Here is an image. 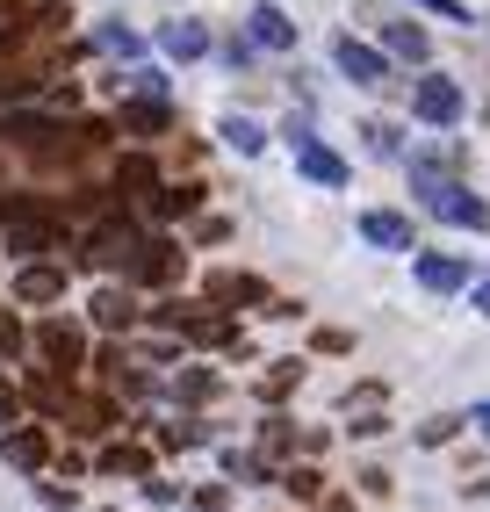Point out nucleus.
Here are the masks:
<instances>
[{
	"instance_id": "f257e3e1",
	"label": "nucleus",
	"mask_w": 490,
	"mask_h": 512,
	"mask_svg": "<svg viewBox=\"0 0 490 512\" xmlns=\"http://www.w3.org/2000/svg\"><path fill=\"white\" fill-rule=\"evenodd\" d=\"M188 275V253L173 246V238H137V253L123 260V282L130 289H173Z\"/></svg>"
},
{
	"instance_id": "f03ea898",
	"label": "nucleus",
	"mask_w": 490,
	"mask_h": 512,
	"mask_svg": "<svg viewBox=\"0 0 490 512\" xmlns=\"http://www.w3.org/2000/svg\"><path fill=\"white\" fill-rule=\"evenodd\" d=\"M29 347H37V361H44V368H58V375L87 368V332H80L73 318H44L37 332H29Z\"/></svg>"
},
{
	"instance_id": "7ed1b4c3",
	"label": "nucleus",
	"mask_w": 490,
	"mask_h": 512,
	"mask_svg": "<svg viewBox=\"0 0 490 512\" xmlns=\"http://www.w3.org/2000/svg\"><path fill=\"white\" fill-rule=\"evenodd\" d=\"M289 145H296V174L303 181H318V188H346V181H354V174H346V159L332 145H318V138H310V123H296V116H289Z\"/></svg>"
},
{
	"instance_id": "20e7f679",
	"label": "nucleus",
	"mask_w": 490,
	"mask_h": 512,
	"mask_svg": "<svg viewBox=\"0 0 490 512\" xmlns=\"http://www.w3.org/2000/svg\"><path fill=\"white\" fill-rule=\"evenodd\" d=\"M109 123L123 130V138H166L173 130V101L166 94H123Z\"/></svg>"
},
{
	"instance_id": "39448f33",
	"label": "nucleus",
	"mask_w": 490,
	"mask_h": 512,
	"mask_svg": "<svg viewBox=\"0 0 490 512\" xmlns=\"http://www.w3.org/2000/svg\"><path fill=\"white\" fill-rule=\"evenodd\" d=\"M462 109H469L462 87L440 80V73H426V80L411 87V116H418V123H433V130H454V123H462Z\"/></svg>"
},
{
	"instance_id": "423d86ee",
	"label": "nucleus",
	"mask_w": 490,
	"mask_h": 512,
	"mask_svg": "<svg viewBox=\"0 0 490 512\" xmlns=\"http://www.w3.org/2000/svg\"><path fill=\"white\" fill-rule=\"evenodd\" d=\"M426 210L433 217H447V224H469V231H490V202H476V188L454 174V181H440L433 195H426Z\"/></svg>"
},
{
	"instance_id": "0eeeda50",
	"label": "nucleus",
	"mask_w": 490,
	"mask_h": 512,
	"mask_svg": "<svg viewBox=\"0 0 490 512\" xmlns=\"http://www.w3.org/2000/svg\"><path fill=\"white\" fill-rule=\"evenodd\" d=\"M0 462L8 469H22V476H37V469H51V433L44 426H0Z\"/></svg>"
},
{
	"instance_id": "6e6552de",
	"label": "nucleus",
	"mask_w": 490,
	"mask_h": 512,
	"mask_svg": "<svg viewBox=\"0 0 490 512\" xmlns=\"http://www.w3.org/2000/svg\"><path fill=\"white\" fill-rule=\"evenodd\" d=\"M58 426L65 433H80V440H101V433H116L123 426V412H116V397H65V412H58Z\"/></svg>"
},
{
	"instance_id": "1a4fd4ad",
	"label": "nucleus",
	"mask_w": 490,
	"mask_h": 512,
	"mask_svg": "<svg viewBox=\"0 0 490 512\" xmlns=\"http://www.w3.org/2000/svg\"><path fill=\"white\" fill-rule=\"evenodd\" d=\"M332 65H339L354 87H382V80H390V58H382L375 44H361V37H339V44H332Z\"/></svg>"
},
{
	"instance_id": "9d476101",
	"label": "nucleus",
	"mask_w": 490,
	"mask_h": 512,
	"mask_svg": "<svg viewBox=\"0 0 490 512\" xmlns=\"http://www.w3.org/2000/svg\"><path fill=\"white\" fill-rule=\"evenodd\" d=\"M411 275L418 289H433V296H454L469 282V260H454V253H426V246H411Z\"/></svg>"
},
{
	"instance_id": "9b49d317",
	"label": "nucleus",
	"mask_w": 490,
	"mask_h": 512,
	"mask_svg": "<svg viewBox=\"0 0 490 512\" xmlns=\"http://www.w3.org/2000/svg\"><path fill=\"white\" fill-rule=\"evenodd\" d=\"M87 318H94L101 332H130V325L145 318V311H137V289H130V282H109V289H94Z\"/></svg>"
},
{
	"instance_id": "f8f14e48",
	"label": "nucleus",
	"mask_w": 490,
	"mask_h": 512,
	"mask_svg": "<svg viewBox=\"0 0 490 512\" xmlns=\"http://www.w3.org/2000/svg\"><path fill=\"white\" fill-rule=\"evenodd\" d=\"M209 303H224V311H238V303H267V282L260 275H245V267H217V275L202 282Z\"/></svg>"
},
{
	"instance_id": "ddd939ff",
	"label": "nucleus",
	"mask_w": 490,
	"mask_h": 512,
	"mask_svg": "<svg viewBox=\"0 0 490 512\" xmlns=\"http://www.w3.org/2000/svg\"><path fill=\"white\" fill-rule=\"evenodd\" d=\"M65 296V267L58 260H22L15 267V303H58Z\"/></svg>"
},
{
	"instance_id": "4468645a",
	"label": "nucleus",
	"mask_w": 490,
	"mask_h": 512,
	"mask_svg": "<svg viewBox=\"0 0 490 512\" xmlns=\"http://www.w3.org/2000/svg\"><path fill=\"white\" fill-rule=\"evenodd\" d=\"M361 238H368V246H382V253H411V246H418L404 210H361Z\"/></svg>"
},
{
	"instance_id": "2eb2a0df",
	"label": "nucleus",
	"mask_w": 490,
	"mask_h": 512,
	"mask_svg": "<svg viewBox=\"0 0 490 512\" xmlns=\"http://www.w3.org/2000/svg\"><path fill=\"white\" fill-rule=\"evenodd\" d=\"M159 51L181 58V65H188V58H209V29H202L195 15H173V22H159Z\"/></svg>"
},
{
	"instance_id": "dca6fc26",
	"label": "nucleus",
	"mask_w": 490,
	"mask_h": 512,
	"mask_svg": "<svg viewBox=\"0 0 490 512\" xmlns=\"http://www.w3.org/2000/svg\"><path fill=\"white\" fill-rule=\"evenodd\" d=\"M245 37H253L260 51H296V22H289L282 8H267V0H260V8L245 15Z\"/></svg>"
},
{
	"instance_id": "f3484780",
	"label": "nucleus",
	"mask_w": 490,
	"mask_h": 512,
	"mask_svg": "<svg viewBox=\"0 0 490 512\" xmlns=\"http://www.w3.org/2000/svg\"><path fill=\"white\" fill-rule=\"evenodd\" d=\"M152 188H159V159H152V152H123V159H116V195L152 202Z\"/></svg>"
},
{
	"instance_id": "a211bd4d",
	"label": "nucleus",
	"mask_w": 490,
	"mask_h": 512,
	"mask_svg": "<svg viewBox=\"0 0 490 512\" xmlns=\"http://www.w3.org/2000/svg\"><path fill=\"white\" fill-rule=\"evenodd\" d=\"M202 195H209L202 181H159V188H152V217H195Z\"/></svg>"
},
{
	"instance_id": "6ab92c4d",
	"label": "nucleus",
	"mask_w": 490,
	"mask_h": 512,
	"mask_svg": "<svg viewBox=\"0 0 490 512\" xmlns=\"http://www.w3.org/2000/svg\"><path fill=\"white\" fill-rule=\"evenodd\" d=\"M94 469H109V476H152V448H137V440H109V448L94 455Z\"/></svg>"
},
{
	"instance_id": "aec40b11",
	"label": "nucleus",
	"mask_w": 490,
	"mask_h": 512,
	"mask_svg": "<svg viewBox=\"0 0 490 512\" xmlns=\"http://www.w3.org/2000/svg\"><path fill=\"white\" fill-rule=\"evenodd\" d=\"M382 44H390V58H411V65L433 58V37H426L418 22H390V29H382Z\"/></svg>"
},
{
	"instance_id": "412c9836",
	"label": "nucleus",
	"mask_w": 490,
	"mask_h": 512,
	"mask_svg": "<svg viewBox=\"0 0 490 512\" xmlns=\"http://www.w3.org/2000/svg\"><path fill=\"white\" fill-rule=\"evenodd\" d=\"M217 390H224L217 368H181V375H173V397H181V404H209Z\"/></svg>"
},
{
	"instance_id": "4be33fe9",
	"label": "nucleus",
	"mask_w": 490,
	"mask_h": 512,
	"mask_svg": "<svg viewBox=\"0 0 490 512\" xmlns=\"http://www.w3.org/2000/svg\"><path fill=\"white\" fill-rule=\"evenodd\" d=\"M296 383H303V361H296V354H289V361H267V375H260V397H267V404H282Z\"/></svg>"
},
{
	"instance_id": "5701e85b",
	"label": "nucleus",
	"mask_w": 490,
	"mask_h": 512,
	"mask_svg": "<svg viewBox=\"0 0 490 512\" xmlns=\"http://www.w3.org/2000/svg\"><path fill=\"white\" fill-rule=\"evenodd\" d=\"M274 484H282L296 505H310V498H325V476L318 469H310V462H296V469H282V476H274Z\"/></svg>"
},
{
	"instance_id": "b1692460",
	"label": "nucleus",
	"mask_w": 490,
	"mask_h": 512,
	"mask_svg": "<svg viewBox=\"0 0 490 512\" xmlns=\"http://www.w3.org/2000/svg\"><path fill=\"white\" fill-rule=\"evenodd\" d=\"M224 145H231V152H245V159H253V152H267V130H260L253 116H224Z\"/></svg>"
},
{
	"instance_id": "393cba45",
	"label": "nucleus",
	"mask_w": 490,
	"mask_h": 512,
	"mask_svg": "<svg viewBox=\"0 0 490 512\" xmlns=\"http://www.w3.org/2000/svg\"><path fill=\"white\" fill-rule=\"evenodd\" d=\"M289 448H296V426L274 412V419H260V455L267 462H289Z\"/></svg>"
},
{
	"instance_id": "a878e982",
	"label": "nucleus",
	"mask_w": 490,
	"mask_h": 512,
	"mask_svg": "<svg viewBox=\"0 0 490 512\" xmlns=\"http://www.w3.org/2000/svg\"><path fill=\"white\" fill-rule=\"evenodd\" d=\"M94 44L109 51V58H137V51H145V37H137V29H123V22H101V29H94Z\"/></svg>"
},
{
	"instance_id": "bb28decb",
	"label": "nucleus",
	"mask_w": 490,
	"mask_h": 512,
	"mask_svg": "<svg viewBox=\"0 0 490 512\" xmlns=\"http://www.w3.org/2000/svg\"><path fill=\"white\" fill-rule=\"evenodd\" d=\"M231 476H238V484H274V462H267V455H238V448H231Z\"/></svg>"
},
{
	"instance_id": "cd10ccee",
	"label": "nucleus",
	"mask_w": 490,
	"mask_h": 512,
	"mask_svg": "<svg viewBox=\"0 0 490 512\" xmlns=\"http://www.w3.org/2000/svg\"><path fill=\"white\" fill-rule=\"evenodd\" d=\"M22 347H29V332H22V318H15V311H0V361H15Z\"/></svg>"
},
{
	"instance_id": "c85d7f7f",
	"label": "nucleus",
	"mask_w": 490,
	"mask_h": 512,
	"mask_svg": "<svg viewBox=\"0 0 490 512\" xmlns=\"http://www.w3.org/2000/svg\"><path fill=\"white\" fill-rule=\"evenodd\" d=\"M382 433H390V419H382L375 404H361V412H354V440H382Z\"/></svg>"
},
{
	"instance_id": "c756f323",
	"label": "nucleus",
	"mask_w": 490,
	"mask_h": 512,
	"mask_svg": "<svg viewBox=\"0 0 490 512\" xmlns=\"http://www.w3.org/2000/svg\"><path fill=\"white\" fill-rule=\"evenodd\" d=\"M454 433H462V419H447V412L418 426V440H426V448H440V440H454Z\"/></svg>"
},
{
	"instance_id": "7c9ffc66",
	"label": "nucleus",
	"mask_w": 490,
	"mask_h": 512,
	"mask_svg": "<svg viewBox=\"0 0 490 512\" xmlns=\"http://www.w3.org/2000/svg\"><path fill=\"white\" fill-rule=\"evenodd\" d=\"M159 448H202V426H188V419H181V426H166V433H159Z\"/></svg>"
},
{
	"instance_id": "2f4dec72",
	"label": "nucleus",
	"mask_w": 490,
	"mask_h": 512,
	"mask_svg": "<svg viewBox=\"0 0 490 512\" xmlns=\"http://www.w3.org/2000/svg\"><path fill=\"white\" fill-rule=\"evenodd\" d=\"M224 505H231V484H202L195 491V512H224Z\"/></svg>"
},
{
	"instance_id": "473e14b6",
	"label": "nucleus",
	"mask_w": 490,
	"mask_h": 512,
	"mask_svg": "<svg viewBox=\"0 0 490 512\" xmlns=\"http://www.w3.org/2000/svg\"><path fill=\"white\" fill-rule=\"evenodd\" d=\"M361 138H368V145H375L382 159H397V130H390V123H368V130H361Z\"/></svg>"
},
{
	"instance_id": "72a5a7b5",
	"label": "nucleus",
	"mask_w": 490,
	"mask_h": 512,
	"mask_svg": "<svg viewBox=\"0 0 490 512\" xmlns=\"http://www.w3.org/2000/svg\"><path fill=\"white\" fill-rule=\"evenodd\" d=\"M44 505H51V512H73L80 491H73V484H44Z\"/></svg>"
},
{
	"instance_id": "f704fd0d",
	"label": "nucleus",
	"mask_w": 490,
	"mask_h": 512,
	"mask_svg": "<svg viewBox=\"0 0 490 512\" xmlns=\"http://www.w3.org/2000/svg\"><path fill=\"white\" fill-rule=\"evenodd\" d=\"M15 419H22V390L0 383V426H15Z\"/></svg>"
},
{
	"instance_id": "c9c22d12",
	"label": "nucleus",
	"mask_w": 490,
	"mask_h": 512,
	"mask_svg": "<svg viewBox=\"0 0 490 512\" xmlns=\"http://www.w3.org/2000/svg\"><path fill=\"white\" fill-rule=\"evenodd\" d=\"M346 347H354V339H346L339 325H325V332H318V354H346Z\"/></svg>"
},
{
	"instance_id": "e433bc0d",
	"label": "nucleus",
	"mask_w": 490,
	"mask_h": 512,
	"mask_svg": "<svg viewBox=\"0 0 490 512\" xmlns=\"http://www.w3.org/2000/svg\"><path fill=\"white\" fill-rule=\"evenodd\" d=\"M462 289H469V303H476V311L490 318V275H483V282H462Z\"/></svg>"
},
{
	"instance_id": "4c0bfd02",
	"label": "nucleus",
	"mask_w": 490,
	"mask_h": 512,
	"mask_svg": "<svg viewBox=\"0 0 490 512\" xmlns=\"http://www.w3.org/2000/svg\"><path fill=\"white\" fill-rule=\"evenodd\" d=\"M418 8H433V15H454V22H462L469 8H462V0H418Z\"/></svg>"
},
{
	"instance_id": "58836bf2",
	"label": "nucleus",
	"mask_w": 490,
	"mask_h": 512,
	"mask_svg": "<svg viewBox=\"0 0 490 512\" xmlns=\"http://www.w3.org/2000/svg\"><path fill=\"white\" fill-rule=\"evenodd\" d=\"M469 426H483V440H490V397H483L476 412H469Z\"/></svg>"
}]
</instances>
